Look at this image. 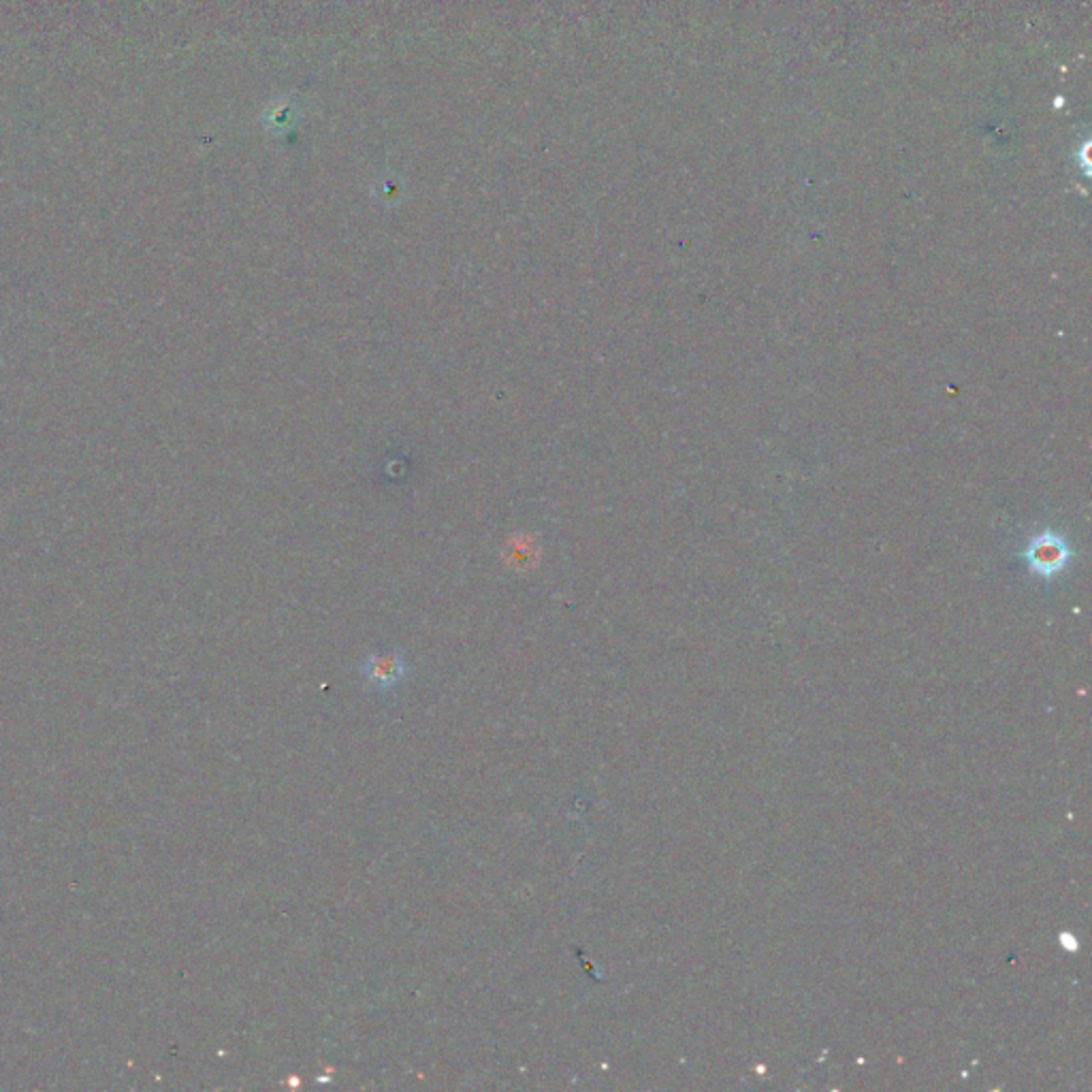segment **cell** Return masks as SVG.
<instances>
[{"mask_svg": "<svg viewBox=\"0 0 1092 1092\" xmlns=\"http://www.w3.org/2000/svg\"><path fill=\"white\" fill-rule=\"evenodd\" d=\"M360 674L378 691H389L404 681L406 664L397 651H381L372 653L360 666Z\"/></svg>", "mask_w": 1092, "mask_h": 1092, "instance_id": "cell-2", "label": "cell"}, {"mask_svg": "<svg viewBox=\"0 0 1092 1092\" xmlns=\"http://www.w3.org/2000/svg\"><path fill=\"white\" fill-rule=\"evenodd\" d=\"M301 117L299 100L295 94H280L270 100L263 109V129L274 137L289 135Z\"/></svg>", "mask_w": 1092, "mask_h": 1092, "instance_id": "cell-3", "label": "cell"}, {"mask_svg": "<svg viewBox=\"0 0 1092 1092\" xmlns=\"http://www.w3.org/2000/svg\"><path fill=\"white\" fill-rule=\"evenodd\" d=\"M1026 561L1041 576L1058 574L1069 561V549L1056 534L1037 536L1026 549Z\"/></svg>", "mask_w": 1092, "mask_h": 1092, "instance_id": "cell-1", "label": "cell"}]
</instances>
